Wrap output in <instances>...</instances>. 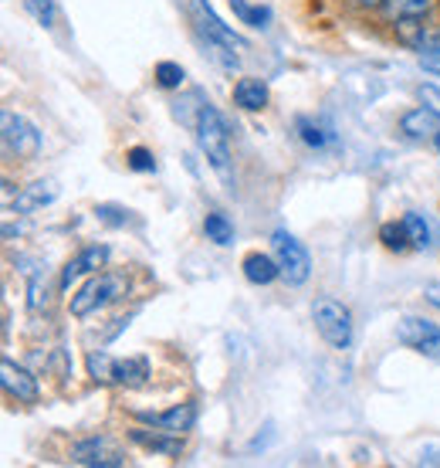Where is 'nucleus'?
<instances>
[{"label":"nucleus","mask_w":440,"mask_h":468,"mask_svg":"<svg viewBox=\"0 0 440 468\" xmlns=\"http://www.w3.org/2000/svg\"><path fill=\"white\" fill-rule=\"evenodd\" d=\"M194 126H197V140L207 153L210 166L217 170V176L231 187L234 184V174H231V150H227V140H231V129H227V119L220 116L217 109L204 102L194 119Z\"/></svg>","instance_id":"nucleus-1"},{"label":"nucleus","mask_w":440,"mask_h":468,"mask_svg":"<svg viewBox=\"0 0 440 468\" xmlns=\"http://www.w3.org/2000/svg\"><path fill=\"white\" fill-rule=\"evenodd\" d=\"M129 292V279L119 271H102L81 285L79 295H71V316H92L95 309H105L109 303H119Z\"/></svg>","instance_id":"nucleus-2"},{"label":"nucleus","mask_w":440,"mask_h":468,"mask_svg":"<svg viewBox=\"0 0 440 468\" xmlns=\"http://www.w3.org/2000/svg\"><path fill=\"white\" fill-rule=\"evenodd\" d=\"M312 316L319 333L325 336V343H332L336 350H346L349 343H352V316H349V309L342 303H336V299H319L312 305Z\"/></svg>","instance_id":"nucleus-3"},{"label":"nucleus","mask_w":440,"mask_h":468,"mask_svg":"<svg viewBox=\"0 0 440 468\" xmlns=\"http://www.w3.org/2000/svg\"><path fill=\"white\" fill-rule=\"evenodd\" d=\"M271 245H275V258H278L281 275H285L288 285L309 282V275H312V258H309V251L301 248L299 238H291L288 231H275Z\"/></svg>","instance_id":"nucleus-4"},{"label":"nucleus","mask_w":440,"mask_h":468,"mask_svg":"<svg viewBox=\"0 0 440 468\" xmlns=\"http://www.w3.org/2000/svg\"><path fill=\"white\" fill-rule=\"evenodd\" d=\"M190 21H194V27H197L200 35L207 37V45L214 48V51H234V48H244V41L237 35H234L231 27H224V24L217 21V14L207 7V0H190Z\"/></svg>","instance_id":"nucleus-5"},{"label":"nucleus","mask_w":440,"mask_h":468,"mask_svg":"<svg viewBox=\"0 0 440 468\" xmlns=\"http://www.w3.org/2000/svg\"><path fill=\"white\" fill-rule=\"evenodd\" d=\"M41 150V133H37L24 116L4 112V153L17 160H31Z\"/></svg>","instance_id":"nucleus-6"},{"label":"nucleus","mask_w":440,"mask_h":468,"mask_svg":"<svg viewBox=\"0 0 440 468\" xmlns=\"http://www.w3.org/2000/svg\"><path fill=\"white\" fill-rule=\"evenodd\" d=\"M396 340L420 350L424 356H430V360H440V326H434L427 319H414V316L400 319Z\"/></svg>","instance_id":"nucleus-7"},{"label":"nucleus","mask_w":440,"mask_h":468,"mask_svg":"<svg viewBox=\"0 0 440 468\" xmlns=\"http://www.w3.org/2000/svg\"><path fill=\"white\" fill-rule=\"evenodd\" d=\"M71 462H79V465H99V468H119L126 465V455L109 438H89V441L71 448Z\"/></svg>","instance_id":"nucleus-8"},{"label":"nucleus","mask_w":440,"mask_h":468,"mask_svg":"<svg viewBox=\"0 0 440 468\" xmlns=\"http://www.w3.org/2000/svg\"><path fill=\"white\" fill-rule=\"evenodd\" d=\"M396 35H400L403 45H410L414 51H420V55H437L440 51V27H430V24H424L420 17L396 21Z\"/></svg>","instance_id":"nucleus-9"},{"label":"nucleus","mask_w":440,"mask_h":468,"mask_svg":"<svg viewBox=\"0 0 440 468\" xmlns=\"http://www.w3.org/2000/svg\"><path fill=\"white\" fill-rule=\"evenodd\" d=\"M136 418L152 424V428H162V431L183 434L197 421V408H194V404H176V408H170V410H136Z\"/></svg>","instance_id":"nucleus-10"},{"label":"nucleus","mask_w":440,"mask_h":468,"mask_svg":"<svg viewBox=\"0 0 440 468\" xmlns=\"http://www.w3.org/2000/svg\"><path fill=\"white\" fill-rule=\"evenodd\" d=\"M0 384H4V390L11 394V398H17L21 404H35L37 400V380L24 367H17V363L4 360L0 363Z\"/></svg>","instance_id":"nucleus-11"},{"label":"nucleus","mask_w":440,"mask_h":468,"mask_svg":"<svg viewBox=\"0 0 440 468\" xmlns=\"http://www.w3.org/2000/svg\"><path fill=\"white\" fill-rule=\"evenodd\" d=\"M105 261H109V248L105 245H95V248H85L79 258H71L68 265L61 269V292H68L71 282L79 279V275H89V271L102 269Z\"/></svg>","instance_id":"nucleus-12"},{"label":"nucleus","mask_w":440,"mask_h":468,"mask_svg":"<svg viewBox=\"0 0 440 468\" xmlns=\"http://www.w3.org/2000/svg\"><path fill=\"white\" fill-rule=\"evenodd\" d=\"M58 197V184H51V180H35L31 187H24L17 197H14L11 211L14 214H31V211H41L45 204Z\"/></svg>","instance_id":"nucleus-13"},{"label":"nucleus","mask_w":440,"mask_h":468,"mask_svg":"<svg viewBox=\"0 0 440 468\" xmlns=\"http://www.w3.org/2000/svg\"><path fill=\"white\" fill-rule=\"evenodd\" d=\"M129 438L136 441V445L150 448V452H160V455H180L183 452V438L173 431H142V428H136V431H129Z\"/></svg>","instance_id":"nucleus-14"},{"label":"nucleus","mask_w":440,"mask_h":468,"mask_svg":"<svg viewBox=\"0 0 440 468\" xmlns=\"http://www.w3.org/2000/svg\"><path fill=\"white\" fill-rule=\"evenodd\" d=\"M403 133L406 136H414V140H424V136H437L440 133V112L437 109H414V112H406L403 116Z\"/></svg>","instance_id":"nucleus-15"},{"label":"nucleus","mask_w":440,"mask_h":468,"mask_svg":"<svg viewBox=\"0 0 440 468\" xmlns=\"http://www.w3.org/2000/svg\"><path fill=\"white\" fill-rule=\"evenodd\" d=\"M234 102L247 112H257V109L267 106V85L261 79H241L234 85Z\"/></svg>","instance_id":"nucleus-16"},{"label":"nucleus","mask_w":440,"mask_h":468,"mask_svg":"<svg viewBox=\"0 0 440 468\" xmlns=\"http://www.w3.org/2000/svg\"><path fill=\"white\" fill-rule=\"evenodd\" d=\"M244 275H247V282H255V285H267V282H275L281 275L278 258L247 255L244 258Z\"/></svg>","instance_id":"nucleus-17"},{"label":"nucleus","mask_w":440,"mask_h":468,"mask_svg":"<svg viewBox=\"0 0 440 468\" xmlns=\"http://www.w3.org/2000/svg\"><path fill=\"white\" fill-rule=\"evenodd\" d=\"M150 380V360L146 356H129L116 363V384L122 387H142Z\"/></svg>","instance_id":"nucleus-18"},{"label":"nucleus","mask_w":440,"mask_h":468,"mask_svg":"<svg viewBox=\"0 0 440 468\" xmlns=\"http://www.w3.org/2000/svg\"><path fill=\"white\" fill-rule=\"evenodd\" d=\"M434 0H382V11L390 21H403V17H424Z\"/></svg>","instance_id":"nucleus-19"},{"label":"nucleus","mask_w":440,"mask_h":468,"mask_svg":"<svg viewBox=\"0 0 440 468\" xmlns=\"http://www.w3.org/2000/svg\"><path fill=\"white\" fill-rule=\"evenodd\" d=\"M89 374H92V380L95 384H116V363L119 360H112L109 353H89Z\"/></svg>","instance_id":"nucleus-20"},{"label":"nucleus","mask_w":440,"mask_h":468,"mask_svg":"<svg viewBox=\"0 0 440 468\" xmlns=\"http://www.w3.org/2000/svg\"><path fill=\"white\" fill-rule=\"evenodd\" d=\"M403 228H406V234H410V245H417V248L434 245V228L424 221V214H406Z\"/></svg>","instance_id":"nucleus-21"},{"label":"nucleus","mask_w":440,"mask_h":468,"mask_svg":"<svg viewBox=\"0 0 440 468\" xmlns=\"http://www.w3.org/2000/svg\"><path fill=\"white\" fill-rule=\"evenodd\" d=\"M204 231H207V238H210V241H217V245H231V241H234V224L227 221L224 214H207Z\"/></svg>","instance_id":"nucleus-22"},{"label":"nucleus","mask_w":440,"mask_h":468,"mask_svg":"<svg viewBox=\"0 0 440 468\" xmlns=\"http://www.w3.org/2000/svg\"><path fill=\"white\" fill-rule=\"evenodd\" d=\"M299 133H301V140L309 143V146H315V150H322V146H329V143L336 140L329 129H322L319 122H312V119H299Z\"/></svg>","instance_id":"nucleus-23"},{"label":"nucleus","mask_w":440,"mask_h":468,"mask_svg":"<svg viewBox=\"0 0 440 468\" xmlns=\"http://www.w3.org/2000/svg\"><path fill=\"white\" fill-rule=\"evenodd\" d=\"M380 238H382V245L390 248V251H406V248H410V234H406L403 221H400V224H396V221L382 224Z\"/></svg>","instance_id":"nucleus-24"},{"label":"nucleus","mask_w":440,"mask_h":468,"mask_svg":"<svg viewBox=\"0 0 440 468\" xmlns=\"http://www.w3.org/2000/svg\"><path fill=\"white\" fill-rule=\"evenodd\" d=\"M231 11L241 17L244 24H251V27H265L271 21V11L267 7H251V4H244V0H231Z\"/></svg>","instance_id":"nucleus-25"},{"label":"nucleus","mask_w":440,"mask_h":468,"mask_svg":"<svg viewBox=\"0 0 440 468\" xmlns=\"http://www.w3.org/2000/svg\"><path fill=\"white\" fill-rule=\"evenodd\" d=\"M24 11L31 14L37 24H45V27L55 24V0H24Z\"/></svg>","instance_id":"nucleus-26"},{"label":"nucleus","mask_w":440,"mask_h":468,"mask_svg":"<svg viewBox=\"0 0 440 468\" xmlns=\"http://www.w3.org/2000/svg\"><path fill=\"white\" fill-rule=\"evenodd\" d=\"M156 82L162 89H180L183 85V69L173 65V61H162V65H156Z\"/></svg>","instance_id":"nucleus-27"},{"label":"nucleus","mask_w":440,"mask_h":468,"mask_svg":"<svg viewBox=\"0 0 440 468\" xmlns=\"http://www.w3.org/2000/svg\"><path fill=\"white\" fill-rule=\"evenodd\" d=\"M95 214H99V221L116 224V228H122V224L132 221V211H126V207H116V204H99V207H95Z\"/></svg>","instance_id":"nucleus-28"},{"label":"nucleus","mask_w":440,"mask_h":468,"mask_svg":"<svg viewBox=\"0 0 440 468\" xmlns=\"http://www.w3.org/2000/svg\"><path fill=\"white\" fill-rule=\"evenodd\" d=\"M27 292H31L27 295V305H31L35 313L37 309H45L47 305V282L41 279V275H31V289H27Z\"/></svg>","instance_id":"nucleus-29"},{"label":"nucleus","mask_w":440,"mask_h":468,"mask_svg":"<svg viewBox=\"0 0 440 468\" xmlns=\"http://www.w3.org/2000/svg\"><path fill=\"white\" fill-rule=\"evenodd\" d=\"M126 160H129V166H132V170H140V174H152V170H156V160H152V153L142 150V146L129 150Z\"/></svg>","instance_id":"nucleus-30"},{"label":"nucleus","mask_w":440,"mask_h":468,"mask_svg":"<svg viewBox=\"0 0 440 468\" xmlns=\"http://www.w3.org/2000/svg\"><path fill=\"white\" fill-rule=\"evenodd\" d=\"M420 69L430 71V75H440V51L437 55H420Z\"/></svg>","instance_id":"nucleus-31"},{"label":"nucleus","mask_w":440,"mask_h":468,"mask_svg":"<svg viewBox=\"0 0 440 468\" xmlns=\"http://www.w3.org/2000/svg\"><path fill=\"white\" fill-rule=\"evenodd\" d=\"M420 99L430 102V106H437V112H440V89L437 85H424V89H420Z\"/></svg>","instance_id":"nucleus-32"},{"label":"nucleus","mask_w":440,"mask_h":468,"mask_svg":"<svg viewBox=\"0 0 440 468\" xmlns=\"http://www.w3.org/2000/svg\"><path fill=\"white\" fill-rule=\"evenodd\" d=\"M424 295H427L430 305H437V309H440V282H430L427 289H424Z\"/></svg>","instance_id":"nucleus-33"},{"label":"nucleus","mask_w":440,"mask_h":468,"mask_svg":"<svg viewBox=\"0 0 440 468\" xmlns=\"http://www.w3.org/2000/svg\"><path fill=\"white\" fill-rule=\"evenodd\" d=\"M420 465H440V455H420Z\"/></svg>","instance_id":"nucleus-34"},{"label":"nucleus","mask_w":440,"mask_h":468,"mask_svg":"<svg viewBox=\"0 0 440 468\" xmlns=\"http://www.w3.org/2000/svg\"><path fill=\"white\" fill-rule=\"evenodd\" d=\"M356 4H362V7H382V0H356Z\"/></svg>","instance_id":"nucleus-35"},{"label":"nucleus","mask_w":440,"mask_h":468,"mask_svg":"<svg viewBox=\"0 0 440 468\" xmlns=\"http://www.w3.org/2000/svg\"><path fill=\"white\" fill-rule=\"evenodd\" d=\"M434 143H437V150H440V133H437V136H434Z\"/></svg>","instance_id":"nucleus-36"}]
</instances>
